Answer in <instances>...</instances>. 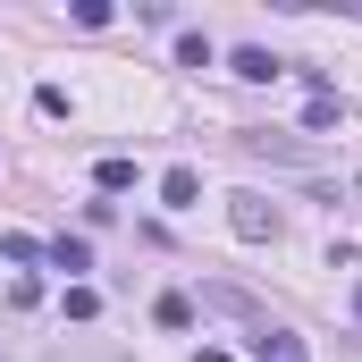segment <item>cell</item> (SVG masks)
<instances>
[{
    "label": "cell",
    "instance_id": "obj_9",
    "mask_svg": "<svg viewBox=\"0 0 362 362\" xmlns=\"http://www.w3.org/2000/svg\"><path fill=\"white\" fill-rule=\"evenodd\" d=\"M354 320H362V278H354Z\"/></svg>",
    "mask_w": 362,
    "mask_h": 362
},
{
    "label": "cell",
    "instance_id": "obj_8",
    "mask_svg": "<svg viewBox=\"0 0 362 362\" xmlns=\"http://www.w3.org/2000/svg\"><path fill=\"white\" fill-rule=\"evenodd\" d=\"M152 320H160V329H194V295H160Z\"/></svg>",
    "mask_w": 362,
    "mask_h": 362
},
{
    "label": "cell",
    "instance_id": "obj_1",
    "mask_svg": "<svg viewBox=\"0 0 362 362\" xmlns=\"http://www.w3.org/2000/svg\"><path fill=\"white\" fill-rule=\"evenodd\" d=\"M228 219H236V236H245V245H270V236H278V211H270V202H253V194H236V211H228Z\"/></svg>",
    "mask_w": 362,
    "mask_h": 362
},
{
    "label": "cell",
    "instance_id": "obj_6",
    "mask_svg": "<svg viewBox=\"0 0 362 362\" xmlns=\"http://www.w3.org/2000/svg\"><path fill=\"white\" fill-rule=\"evenodd\" d=\"M93 185H101V194H127V185H135V160H127V152H110V160L93 169Z\"/></svg>",
    "mask_w": 362,
    "mask_h": 362
},
{
    "label": "cell",
    "instance_id": "obj_7",
    "mask_svg": "<svg viewBox=\"0 0 362 362\" xmlns=\"http://www.w3.org/2000/svg\"><path fill=\"white\" fill-rule=\"evenodd\" d=\"M42 253H51L59 270H93V245H85V236H59V245H42Z\"/></svg>",
    "mask_w": 362,
    "mask_h": 362
},
{
    "label": "cell",
    "instance_id": "obj_3",
    "mask_svg": "<svg viewBox=\"0 0 362 362\" xmlns=\"http://www.w3.org/2000/svg\"><path fill=\"white\" fill-rule=\"evenodd\" d=\"M160 202H169V211H194V202H202V177H194V169H169V177H160Z\"/></svg>",
    "mask_w": 362,
    "mask_h": 362
},
{
    "label": "cell",
    "instance_id": "obj_4",
    "mask_svg": "<svg viewBox=\"0 0 362 362\" xmlns=\"http://www.w3.org/2000/svg\"><path fill=\"white\" fill-rule=\"evenodd\" d=\"M303 127H312V135H329V127H346V101H337V93H312V110H303Z\"/></svg>",
    "mask_w": 362,
    "mask_h": 362
},
{
    "label": "cell",
    "instance_id": "obj_5",
    "mask_svg": "<svg viewBox=\"0 0 362 362\" xmlns=\"http://www.w3.org/2000/svg\"><path fill=\"white\" fill-rule=\"evenodd\" d=\"M236 76H245V85H270V76H278V59L262 51V42H245V51H236Z\"/></svg>",
    "mask_w": 362,
    "mask_h": 362
},
{
    "label": "cell",
    "instance_id": "obj_2",
    "mask_svg": "<svg viewBox=\"0 0 362 362\" xmlns=\"http://www.w3.org/2000/svg\"><path fill=\"white\" fill-rule=\"evenodd\" d=\"M245 346H253V362H303V346H295L286 329H270V320H262V329H253Z\"/></svg>",
    "mask_w": 362,
    "mask_h": 362
}]
</instances>
